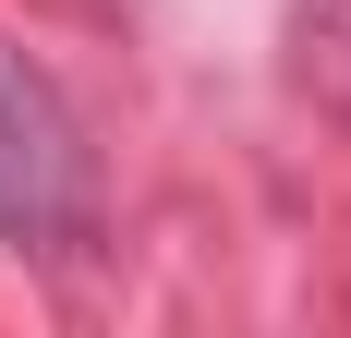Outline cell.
Masks as SVG:
<instances>
[{
  "instance_id": "6da1fadb",
  "label": "cell",
  "mask_w": 351,
  "mask_h": 338,
  "mask_svg": "<svg viewBox=\"0 0 351 338\" xmlns=\"http://www.w3.org/2000/svg\"><path fill=\"white\" fill-rule=\"evenodd\" d=\"M0 230L25 254H85L97 242V157L85 121L25 49H0Z\"/></svg>"
}]
</instances>
